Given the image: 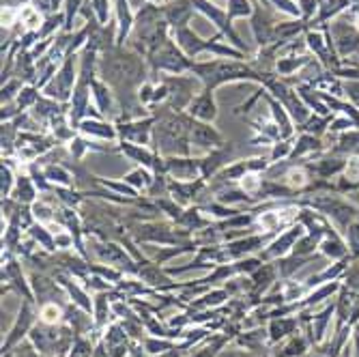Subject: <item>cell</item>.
<instances>
[{"label": "cell", "instance_id": "6da1fadb", "mask_svg": "<svg viewBox=\"0 0 359 357\" xmlns=\"http://www.w3.org/2000/svg\"><path fill=\"white\" fill-rule=\"evenodd\" d=\"M155 114V129H153V149L159 155H192V121L187 112H174L168 106H159Z\"/></svg>", "mask_w": 359, "mask_h": 357}, {"label": "cell", "instance_id": "7a4b0ae2", "mask_svg": "<svg viewBox=\"0 0 359 357\" xmlns=\"http://www.w3.org/2000/svg\"><path fill=\"white\" fill-rule=\"evenodd\" d=\"M192 73L203 82L205 89H219L222 84L232 82H265V77L258 73L250 61H234V58H211V61H194Z\"/></svg>", "mask_w": 359, "mask_h": 357}, {"label": "cell", "instance_id": "3957f363", "mask_svg": "<svg viewBox=\"0 0 359 357\" xmlns=\"http://www.w3.org/2000/svg\"><path fill=\"white\" fill-rule=\"evenodd\" d=\"M28 338L39 355L67 357L75 342V331L71 329V325H46L39 321V325H35L28 333Z\"/></svg>", "mask_w": 359, "mask_h": 357}, {"label": "cell", "instance_id": "277c9868", "mask_svg": "<svg viewBox=\"0 0 359 357\" xmlns=\"http://www.w3.org/2000/svg\"><path fill=\"white\" fill-rule=\"evenodd\" d=\"M147 63L151 69V82H159L164 75H181V73H192V65L194 61L183 54V50L174 44L172 35L166 39L162 46H157L153 52L147 54Z\"/></svg>", "mask_w": 359, "mask_h": 357}, {"label": "cell", "instance_id": "5b68a950", "mask_svg": "<svg viewBox=\"0 0 359 357\" xmlns=\"http://www.w3.org/2000/svg\"><path fill=\"white\" fill-rule=\"evenodd\" d=\"M77 73H80V54H69L42 93L61 104H69L77 84Z\"/></svg>", "mask_w": 359, "mask_h": 357}, {"label": "cell", "instance_id": "8992f818", "mask_svg": "<svg viewBox=\"0 0 359 357\" xmlns=\"http://www.w3.org/2000/svg\"><path fill=\"white\" fill-rule=\"evenodd\" d=\"M162 82L168 89V102L166 106L174 112H185L194 97L201 93L205 86L194 73H181V75H162Z\"/></svg>", "mask_w": 359, "mask_h": 357}, {"label": "cell", "instance_id": "52a82bcc", "mask_svg": "<svg viewBox=\"0 0 359 357\" xmlns=\"http://www.w3.org/2000/svg\"><path fill=\"white\" fill-rule=\"evenodd\" d=\"M136 239L142 244H159V246H183L194 241L190 230H176L168 222H145L136 226Z\"/></svg>", "mask_w": 359, "mask_h": 357}, {"label": "cell", "instance_id": "ba28073f", "mask_svg": "<svg viewBox=\"0 0 359 357\" xmlns=\"http://www.w3.org/2000/svg\"><path fill=\"white\" fill-rule=\"evenodd\" d=\"M194 7H196L198 13H203L207 19H211V24H215V28L226 37V42L230 46H234L237 50L250 54V48L241 42V37H239L237 30L232 28V19L228 17V13L224 9L215 7L211 0H194Z\"/></svg>", "mask_w": 359, "mask_h": 357}, {"label": "cell", "instance_id": "9c48e42d", "mask_svg": "<svg viewBox=\"0 0 359 357\" xmlns=\"http://www.w3.org/2000/svg\"><path fill=\"white\" fill-rule=\"evenodd\" d=\"M153 129H155V114L145 116V118H136V121L116 123L118 140L151 147V149H153Z\"/></svg>", "mask_w": 359, "mask_h": 357}, {"label": "cell", "instance_id": "30bf717a", "mask_svg": "<svg viewBox=\"0 0 359 357\" xmlns=\"http://www.w3.org/2000/svg\"><path fill=\"white\" fill-rule=\"evenodd\" d=\"M91 248L95 252V256L102 263H108L110 267H118V269H125V271H131V273H138V263H134L129 259V254L114 241H108V239H97L93 237L91 239Z\"/></svg>", "mask_w": 359, "mask_h": 357}, {"label": "cell", "instance_id": "8fae6325", "mask_svg": "<svg viewBox=\"0 0 359 357\" xmlns=\"http://www.w3.org/2000/svg\"><path fill=\"white\" fill-rule=\"evenodd\" d=\"M304 230H306L304 224H291L286 228V232L277 235L273 241H269V246L265 250H261V254H258L261 256V261L269 263V261H280V259H284V256H288L293 252L295 244L306 235Z\"/></svg>", "mask_w": 359, "mask_h": 357}, {"label": "cell", "instance_id": "7c38bea8", "mask_svg": "<svg viewBox=\"0 0 359 357\" xmlns=\"http://www.w3.org/2000/svg\"><path fill=\"white\" fill-rule=\"evenodd\" d=\"M250 26H252V35H254V42H256L258 50L273 46L277 24L271 17V13L267 9H263L261 0H254V15L250 17Z\"/></svg>", "mask_w": 359, "mask_h": 357}, {"label": "cell", "instance_id": "4fadbf2b", "mask_svg": "<svg viewBox=\"0 0 359 357\" xmlns=\"http://www.w3.org/2000/svg\"><path fill=\"white\" fill-rule=\"evenodd\" d=\"M35 314H37V312H35L33 302L24 300L22 306H19L17 316H15V323H13L9 336H7V342L3 345V353H5V357L11 353V349H13L19 340L24 338V336H28V333L33 331V327H35Z\"/></svg>", "mask_w": 359, "mask_h": 357}, {"label": "cell", "instance_id": "5bb4252c", "mask_svg": "<svg viewBox=\"0 0 359 357\" xmlns=\"http://www.w3.org/2000/svg\"><path fill=\"white\" fill-rule=\"evenodd\" d=\"M166 162V174L176 181H196V178H203L201 174V160L192 155H168L164 157Z\"/></svg>", "mask_w": 359, "mask_h": 357}, {"label": "cell", "instance_id": "9a60e30c", "mask_svg": "<svg viewBox=\"0 0 359 357\" xmlns=\"http://www.w3.org/2000/svg\"><path fill=\"white\" fill-rule=\"evenodd\" d=\"M273 237V232H265V235H243L239 239H232L224 246L228 261H239V259H246V256L263 250L265 244H269V239Z\"/></svg>", "mask_w": 359, "mask_h": 357}, {"label": "cell", "instance_id": "2e32d148", "mask_svg": "<svg viewBox=\"0 0 359 357\" xmlns=\"http://www.w3.org/2000/svg\"><path fill=\"white\" fill-rule=\"evenodd\" d=\"M190 140L192 147L203 149V151H213L217 147L226 145V138L222 136L217 127H213V123H203V121H192V131H190Z\"/></svg>", "mask_w": 359, "mask_h": 357}, {"label": "cell", "instance_id": "e0dca14e", "mask_svg": "<svg viewBox=\"0 0 359 357\" xmlns=\"http://www.w3.org/2000/svg\"><path fill=\"white\" fill-rule=\"evenodd\" d=\"M312 207H316L321 213L333 217V220L340 224V226H349V222L357 215V209L349 203H344L342 198H335V196H323V198H314Z\"/></svg>", "mask_w": 359, "mask_h": 357}, {"label": "cell", "instance_id": "ac0fdd59", "mask_svg": "<svg viewBox=\"0 0 359 357\" xmlns=\"http://www.w3.org/2000/svg\"><path fill=\"white\" fill-rule=\"evenodd\" d=\"M232 155H234V147H232V143H226L222 147L209 151L205 157H201V174L205 181H211V178H215L219 172H222L228 166V162L232 160Z\"/></svg>", "mask_w": 359, "mask_h": 357}, {"label": "cell", "instance_id": "d6986e66", "mask_svg": "<svg viewBox=\"0 0 359 357\" xmlns=\"http://www.w3.org/2000/svg\"><path fill=\"white\" fill-rule=\"evenodd\" d=\"M172 39H174V44L183 50V54L187 58H192V61L201 56V54H207V50H209V39H203L198 33H194L190 26L172 30Z\"/></svg>", "mask_w": 359, "mask_h": 357}, {"label": "cell", "instance_id": "ffe728a7", "mask_svg": "<svg viewBox=\"0 0 359 357\" xmlns=\"http://www.w3.org/2000/svg\"><path fill=\"white\" fill-rule=\"evenodd\" d=\"M162 11H164V19L168 22L170 30H176L192 22L196 7H194V0H170V3L162 5Z\"/></svg>", "mask_w": 359, "mask_h": 357}, {"label": "cell", "instance_id": "44dd1931", "mask_svg": "<svg viewBox=\"0 0 359 357\" xmlns=\"http://www.w3.org/2000/svg\"><path fill=\"white\" fill-rule=\"evenodd\" d=\"M192 118L203 123H215L217 118V104H215V91L211 89H203L194 97V102L190 104V108L185 110Z\"/></svg>", "mask_w": 359, "mask_h": 357}, {"label": "cell", "instance_id": "7402d4cb", "mask_svg": "<svg viewBox=\"0 0 359 357\" xmlns=\"http://www.w3.org/2000/svg\"><path fill=\"white\" fill-rule=\"evenodd\" d=\"M116 151L125 155L127 160H131L134 164L142 166V168H149L155 172V166H157V157L159 153L151 147H142V145H134V143H125V140H118L116 145Z\"/></svg>", "mask_w": 359, "mask_h": 357}, {"label": "cell", "instance_id": "603a6c76", "mask_svg": "<svg viewBox=\"0 0 359 357\" xmlns=\"http://www.w3.org/2000/svg\"><path fill=\"white\" fill-rule=\"evenodd\" d=\"M275 277H277V265H271V263H263L261 267H258V269L250 275V280H252L250 300H252V304L263 302V300H261L263 293L275 282Z\"/></svg>", "mask_w": 359, "mask_h": 357}, {"label": "cell", "instance_id": "cb8c5ba5", "mask_svg": "<svg viewBox=\"0 0 359 357\" xmlns=\"http://www.w3.org/2000/svg\"><path fill=\"white\" fill-rule=\"evenodd\" d=\"M77 131L89 138H99V140H118L116 123L108 121V118H84Z\"/></svg>", "mask_w": 359, "mask_h": 357}, {"label": "cell", "instance_id": "d4e9b609", "mask_svg": "<svg viewBox=\"0 0 359 357\" xmlns=\"http://www.w3.org/2000/svg\"><path fill=\"white\" fill-rule=\"evenodd\" d=\"M114 9H116V46H125L134 30V17L136 13L131 11L129 0H114Z\"/></svg>", "mask_w": 359, "mask_h": 357}, {"label": "cell", "instance_id": "484cf974", "mask_svg": "<svg viewBox=\"0 0 359 357\" xmlns=\"http://www.w3.org/2000/svg\"><path fill=\"white\" fill-rule=\"evenodd\" d=\"M30 286H33V293L37 297L39 304H56V295H63L61 291H58V282L50 280V277H46L44 273H33L30 275Z\"/></svg>", "mask_w": 359, "mask_h": 357}, {"label": "cell", "instance_id": "4316f807", "mask_svg": "<svg viewBox=\"0 0 359 357\" xmlns=\"http://www.w3.org/2000/svg\"><path fill=\"white\" fill-rule=\"evenodd\" d=\"M284 185L293 190L295 194H302L310 187H314V178L310 168L306 166H293L284 172Z\"/></svg>", "mask_w": 359, "mask_h": 357}, {"label": "cell", "instance_id": "83f0119b", "mask_svg": "<svg viewBox=\"0 0 359 357\" xmlns=\"http://www.w3.org/2000/svg\"><path fill=\"white\" fill-rule=\"evenodd\" d=\"M176 224L183 226V228L190 230V232H198V230L209 228L213 222H211V217L203 211L201 205H192V207H187V209L183 211L181 220H178Z\"/></svg>", "mask_w": 359, "mask_h": 357}, {"label": "cell", "instance_id": "f1b7e54d", "mask_svg": "<svg viewBox=\"0 0 359 357\" xmlns=\"http://www.w3.org/2000/svg\"><path fill=\"white\" fill-rule=\"evenodd\" d=\"M42 170L54 187H75V174L65 164H61V162L44 164Z\"/></svg>", "mask_w": 359, "mask_h": 357}, {"label": "cell", "instance_id": "f546056e", "mask_svg": "<svg viewBox=\"0 0 359 357\" xmlns=\"http://www.w3.org/2000/svg\"><path fill=\"white\" fill-rule=\"evenodd\" d=\"M37 196H42V194H39V190H37L35 181L30 178V174H28V172H26V174H17L15 190H13L11 198H15V201H17L19 205H28V207H30L33 203L39 201Z\"/></svg>", "mask_w": 359, "mask_h": 357}, {"label": "cell", "instance_id": "4dcf8cb0", "mask_svg": "<svg viewBox=\"0 0 359 357\" xmlns=\"http://www.w3.org/2000/svg\"><path fill=\"white\" fill-rule=\"evenodd\" d=\"M297 329V319H291V316H273L269 321V340L271 342H280L282 338H288Z\"/></svg>", "mask_w": 359, "mask_h": 357}, {"label": "cell", "instance_id": "1f68e13d", "mask_svg": "<svg viewBox=\"0 0 359 357\" xmlns=\"http://www.w3.org/2000/svg\"><path fill=\"white\" fill-rule=\"evenodd\" d=\"M110 314H112V300H110V291H106V293H99V295L95 297V302H93L95 327L102 329V327L108 323Z\"/></svg>", "mask_w": 359, "mask_h": 357}, {"label": "cell", "instance_id": "d6a6232c", "mask_svg": "<svg viewBox=\"0 0 359 357\" xmlns=\"http://www.w3.org/2000/svg\"><path fill=\"white\" fill-rule=\"evenodd\" d=\"M71 157H73V162H82V157L89 153V151H108V147H99L95 145L89 136H82V134H77L73 140L67 145Z\"/></svg>", "mask_w": 359, "mask_h": 357}, {"label": "cell", "instance_id": "836d02e7", "mask_svg": "<svg viewBox=\"0 0 359 357\" xmlns=\"http://www.w3.org/2000/svg\"><path fill=\"white\" fill-rule=\"evenodd\" d=\"M50 194H44L39 196V201L30 205V211H33V217L35 222H42V224H50L54 217H56V207H54V201L48 198Z\"/></svg>", "mask_w": 359, "mask_h": 357}, {"label": "cell", "instance_id": "e575fe53", "mask_svg": "<svg viewBox=\"0 0 359 357\" xmlns=\"http://www.w3.org/2000/svg\"><path fill=\"white\" fill-rule=\"evenodd\" d=\"M226 300H230V293L226 289H213V291H207L205 295H201V300H196L192 304V310H211V308H217L222 306Z\"/></svg>", "mask_w": 359, "mask_h": 357}, {"label": "cell", "instance_id": "d590c367", "mask_svg": "<svg viewBox=\"0 0 359 357\" xmlns=\"http://www.w3.org/2000/svg\"><path fill=\"white\" fill-rule=\"evenodd\" d=\"M153 176H155L153 170L138 166V168H134L131 172H127V174L123 176V181H125L127 185H131L136 192H149V187H151V183H153Z\"/></svg>", "mask_w": 359, "mask_h": 357}, {"label": "cell", "instance_id": "8d00e7d4", "mask_svg": "<svg viewBox=\"0 0 359 357\" xmlns=\"http://www.w3.org/2000/svg\"><path fill=\"white\" fill-rule=\"evenodd\" d=\"M17 174L13 172V160L11 157H3V164H0V196L9 198L15 190Z\"/></svg>", "mask_w": 359, "mask_h": 357}, {"label": "cell", "instance_id": "74e56055", "mask_svg": "<svg viewBox=\"0 0 359 357\" xmlns=\"http://www.w3.org/2000/svg\"><path fill=\"white\" fill-rule=\"evenodd\" d=\"M232 338L228 333H222V336H213L211 340H207L203 347H198L190 357H217L219 353L224 351V345Z\"/></svg>", "mask_w": 359, "mask_h": 357}, {"label": "cell", "instance_id": "f35d334b", "mask_svg": "<svg viewBox=\"0 0 359 357\" xmlns=\"http://www.w3.org/2000/svg\"><path fill=\"white\" fill-rule=\"evenodd\" d=\"M265 329H254V331H241L237 333V345L243 347L246 351H252V353H258L265 345Z\"/></svg>", "mask_w": 359, "mask_h": 357}, {"label": "cell", "instance_id": "ab89813d", "mask_svg": "<svg viewBox=\"0 0 359 357\" xmlns=\"http://www.w3.org/2000/svg\"><path fill=\"white\" fill-rule=\"evenodd\" d=\"M28 235H30V239L35 244H39V248H44L48 252H54L56 250V241H54V232L48 230L42 222H35L30 228H28Z\"/></svg>", "mask_w": 359, "mask_h": 357}, {"label": "cell", "instance_id": "60d3db41", "mask_svg": "<svg viewBox=\"0 0 359 357\" xmlns=\"http://www.w3.org/2000/svg\"><path fill=\"white\" fill-rule=\"evenodd\" d=\"M39 97H42V91H39L35 84H26L22 91H19V95L15 97V106L19 112H28L35 108V104L39 102Z\"/></svg>", "mask_w": 359, "mask_h": 357}, {"label": "cell", "instance_id": "b9f144b4", "mask_svg": "<svg viewBox=\"0 0 359 357\" xmlns=\"http://www.w3.org/2000/svg\"><path fill=\"white\" fill-rule=\"evenodd\" d=\"M97 183L99 187H104V190H110L118 196H123V198H131V201H138L140 198V192H136L131 185H127L125 181H108V178H102V176H97Z\"/></svg>", "mask_w": 359, "mask_h": 357}, {"label": "cell", "instance_id": "7bdbcfd3", "mask_svg": "<svg viewBox=\"0 0 359 357\" xmlns=\"http://www.w3.org/2000/svg\"><path fill=\"white\" fill-rule=\"evenodd\" d=\"M65 319V308L61 304H44L39 308V321L46 325H58Z\"/></svg>", "mask_w": 359, "mask_h": 357}, {"label": "cell", "instance_id": "ee69618b", "mask_svg": "<svg viewBox=\"0 0 359 357\" xmlns=\"http://www.w3.org/2000/svg\"><path fill=\"white\" fill-rule=\"evenodd\" d=\"M228 17L232 19H250L254 15V0H228Z\"/></svg>", "mask_w": 359, "mask_h": 357}, {"label": "cell", "instance_id": "f6af8a7d", "mask_svg": "<svg viewBox=\"0 0 359 357\" xmlns=\"http://www.w3.org/2000/svg\"><path fill=\"white\" fill-rule=\"evenodd\" d=\"M142 347H145V351L149 355H159V357H162V355L170 353L172 349H176V342L172 338H157V336H151V338H147L142 342Z\"/></svg>", "mask_w": 359, "mask_h": 357}, {"label": "cell", "instance_id": "bcb514c9", "mask_svg": "<svg viewBox=\"0 0 359 357\" xmlns=\"http://www.w3.org/2000/svg\"><path fill=\"white\" fill-rule=\"evenodd\" d=\"M318 149H321V140H318V138H314L312 134H304V136L297 140V145L293 147V153H291V157H288V162L295 160V157L306 155V153H314V151H318Z\"/></svg>", "mask_w": 359, "mask_h": 357}, {"label": "cell", "instance_id": "7dc6e473", "mask_svg": "<svg viewBox=\"0 0 359 357\" xmlns=\"http://www.w3.org/2000/svg\"><path fill=\"white\" fill-rule=\"evenodd\" d=\"M347 168V162L344 160H338V157H327V160H321L316 164V168L312 166V170H316V174L321 176V178H329L331 174H335V172H340V170H344Z\"/></svg>", "mask_w": 359, "mask_h": 357}, {"label": "cell", "instance_id": "c3c4849f", "mask_svg": "<svg viewBox=\"0 0 359 357\" xmlns=\"http://www.w3.org/2000/svg\"><path fill=\"white\" fill-rule=\"evenodd\" d=\"M306 347H308V342H306L304 336L293 333L288 338V342L284 345V349L277 353V357H299V355L306 353Z\"/></svg>", "mask_w": 359, "mask_h": 357}, {"label": "cell", "instance_id": "681fc988", "mask_svg": "<svg viewBox=\"0 0 359 357\" xmlns=\"http://www.w3.org/2000/svg\"><path fill=\"white\" fill-rule=\"evenodd\" d=\"M321 250L327 254V256H331V259H342V256H347V248H344V244L338 239L335 235H327L325 239H323V244H321Z\"/></svg>", "mask_w": 359, "mask_h": 357}, {"label": "cell", "instance_id": "f907efd6", "mask_svg": "<svg viewBox=\"0 0 359 357\" xmlns=\"http://www.w3.org/2000/svg\"><path fill=\"white\" fill-rule=\"evenodd\" d=\"M95 345L93 340H86L84 336H75V342L67 357H95Z\"/></svg>", "mask_w": 359, "mask_h": 357}, {"label": "cell", "instance_id": "816d5d0a", "mask_svg": "<svg viewBox=\"0 0 359 357\" xmlns=\"http://www.w3.org/2000/svg\"><path fill=\"white\" fill-rule=\"evenodd\" d=\"M291 153H293V145H291L288 140H280V143H275V145H273L269 160H271V164H277V162H288Z\"/></svg>", "mask_w": 359, "mask_h": 357}, {"label": "cell", "instance_id": "f5cc1de1", "mask_svg": "<svg viewBox=\"0 0 359 357\" xmlns=\"http://www.w3.org/2000/svg\"><path fill=\"white\" fill-rule=\"evenodd\" d=\"M89 3L95 17L99 19V24L102 26L110 24V0H89Z\"/></svg>", "mask_w": 359, "mask_h": 357}, {"label": "cell", "instance_id": "db71d44e", "mask_svg": "<svg viewBox=\"0 0 359 357\" xmlns=\"http://www.w3.org/2000/svg\"><path fill=\"white\" fill-rule=\"evenodd\" d=\"M265 5L273 7L275 11H282L286 15H293V17H299L302 15V9L295 3V0H265Z\"/></svg>", "mask_w": 359, "mask_h": 357}, {"label": "cell", "instance_id": "11a10c76", "mask_svg": "<svg viewBox=\"0 0 359 357\" xmlns=\"http://www.w3.org/2000/svg\"><path fill=\"white\" fill-rule=\"evenodd\" d=\"M232 265H234L237 273H250L252 275L258 267L263 265V261H261V256H246V259H239Z\"/></svg>", "mask_w": 359, "mask_h": 357}, {"label": "cell", "instance_id": "9f6ffc18", "mask_svg": "<svg viewBox=\"0 0 359 357\" xmlns=\"http://www.w3.org/2000/svg\"><path fill=\"white\" fill-rule=\"evenodd\" d=\"M347 232H349V244H351L353 252H355V254H359V222L351 224Z\"/></svg>", "mask_w": 359, "mask_h": 357}, {"label": "cell", "instance_id": "6f0895ef", "mask_svg": "<svg viewBox=\"0 0 359 357\" xmlns=\"http://www.w3.org/2000/svg\"><path fill=\"white\" fill-rule=\"evenodd\" d=\"M217 357H258V355H254L252 351H243V349H230V351L224 349Z\"/></svg>", "mask_w": 359, "mask_h": 357}, {"label": "cell", "instance_id": "680465c9", "mask_svg": "<svg viewBox=\"0 0 359 357\" xmlns=\"http://www.w3.org/2000/svg\"><path fill=\"white\" fill-rule=\"evenodd\" d=\"M149 353L145 351V347H142V342H134L131 345V357H147Z\"/></svg>", "mask_w": 359, "mask_h": 357}, {"label": "cell", "instance_id": "91938a15", "mask_svg": "<svg viewBox=\"0 0 359 357\" xmlns=\"http://www.w3.org/2000/svg\"><path fill=\"white\" fill-rule=\"evenodd\" d=\"M178 349H172L170 353H166V355H162V357H181V353H176Z\"/></svg>", "mask_w": 359, "mask_h": 357}, {"label": "cell", "instance_id": "94428289", "mask_svg": "<svg viewBox=\"0 0 359 357\" xmlns=\"http://www.w3.org/2000/svg\"><path fill=\"white\" fill-rule=\"evenodd\" d=\"M357 347H359V327H357Z\"/></svg>", "mask_w": 359, "mask_h": 357}]
</instances>
